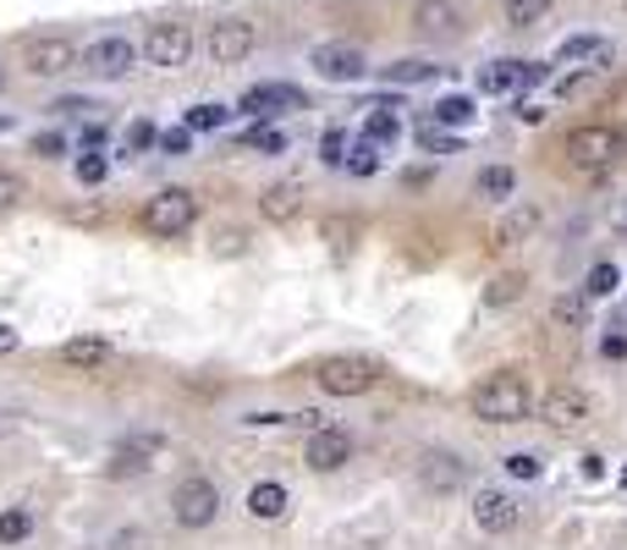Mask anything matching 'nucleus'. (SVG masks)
Here are the masks:
<instances>
[{"instance_id": "a19ab883", "label": "nucleus", "mask_w": 627, "mask_h": 550, "mask_svg": "<svg viewBox=\"0 0 627 550\" xmlns=\"http://www.w3.org/2000/svg\"><path fill=\"white\" fill-rule=\"evenodd\" d=\"M584 292H589V297H611V292H617V265H595L589 281H584Z\"/></svg>"}, {"instance_id": "49530a36", "label": "nucleus", "mask_w": 627, "mask_h": 550, "mask_svg": "<svg viewBox=\"0 0 627 550\" xmlns=\"http://www.w3.org/2000/svg\"><path fill=\"white\" fill-rule=\"evenodd\" d=\"M100 143H105V128H100V122H89V128H83V149H100Z\"/></svg>"}, {"instance_id": "412c9836", "label": "nucleus", "mask_w": 627, "mask_h": 550, "mask_svg": "<svg viewBox=\"0 0 627 550\" xmlns=\"http://www.w3.org/2000/svg\"><path fill=\"white\" fill-rule=\"evenodd\" d=\"M539 232V204H506V215L490 226V248H523L528 237Z\"/></svg>"}, {"instance_id": "7c9ffc66", "label": "nucleus", "mask_w": 627, "mask_h": 550, "mask_svg": "<svg viewBox=\"0 0 627 550\" xmlns=\"http://www.w3.org/2000/svg\"><path fill=\"white\" fill-rule=\"evenodd\" d=\"M243 149H248V154H287V133H281V128H248V133H243Z\"/></svg>"}, {"instance_id": "de8ad7c7", "label": "nucleus", "mask_w": 627, "mask_h": 550, "mask_svg": "<svg viewBox=\"0 0 627 550\" xmlns=\"http://www.w3.org/2000/svg\"><path fill=\"white\" fill-rule=\"evenodd\" d=\"M584 479H606V457H584Z\"/></svg>"}, {"instance_id": "a878e982", "label": "nucleus", "mask_w": 627, "mask_h": 550, "mask_svg": "<svg viewBox=\"0 0 627 550\" xmlns=\"http://www.w3.org/2000/svg\"><path fill=\"white\" fill-rule=\"evenodd\" d=\"M473 116H479L473 94H441V100H435V111H430V122H435V128H469Z\"/></svg>"}, {"instance_id": "39448f33", "label": "nucleus", "mask_w": 627, "mask_h": 550, "mask_svg": "<svg viewBox=\"0 0 627 550\" xmlns=\"http://www.w3.org/2000/svg\"><path fill=\"white\" fill-rule=\"evenodd\" d=\"M171 518L182 529H209L220 518V485L209 473H182L171 490Z\"/></svg>"}, {"instance_id": "3c124183", "label": "nucleus", "mask_w": 627, "mask_h": 550, "mask_svg": "<svg viewBox=\"0 0 627 550\" xmlns=\"http://www.w3.org/2000/svg\"><path fill=\"white\" fill-rule=\"evenodd\" d=\"M0 133H11V122H6V116H0Z\"/></svg>"}, {"instance_id": "2eb2a0df", "label": "nucleus", "mask_w": 627, "mask_h": 550, "mask_svg": "<svg viewBox=\"0 0 627 550\" xmlns=\"http://www.w3.org/2000/svg\"><path fill=\"white\" fill-rule=\"evenodd\" d=\"M517 523H523V507H517L506 490H479V496H473V529H479V534L506 540Z\"/></svg>"}, {"instance_id": "c9c22d12", "label": "nucleus", "mask_w": 627, "mask_h": 550, "mask_svg": "<svg viewBox=\"0 0 627 550\" xmlns=\"http://www.w3.org/2000/svg\"><path fill=\"white\" fill-rule=\"evenodd\" d=\"M22 198H28V182H22L17 171H6V165H0V215H6V210H17Z\"/></svg>"}, {"instance_id": "ea45409f", "label": "nucleus", "mask_w": 627, "mask_h": 550, "mask_svg": "<svg viewBox=\"0 0 627 550\" xmlns=\"http://www.w3.org/2000/svg\"><path fill=\"white\" fill-rule=\"evenodd\" d=\"M319 160H325V165H341V160H347V133H341V128H325V138H319Z\"/></svg>"}, {"instance_id": "bb28decb", "label": "nucleus", "mask_w": 627, "mask_h": 550, "mask_svg": "<svg viewBox=\"0 0 627 550\" xmlns=\"http://www.w3.org/2000/svg\"><path fill=\"white\" fill-rule=\"evenodd\" d=\"M589 303H595V297H589L584 286H578V292H562V297L551 303V319H556V325H573V330H578V325L589 319Z\"/></svg>"}, {"instance_id": "4c0bfd02", "label": "nucleus", "mask_w": 627, "mask_h": 550, "mask_svg": "<svg viewBox=\"0 0 627 550\" xmlns=\"http://www.w3.org/2000/svg\"><path fill=\"white\" fill-rule=\"evenodd\" d=\"M595 78H600V72L578 67L573 78H562V83H556V100H578V94H589V89H595Z\"/></svg>"}, {"instance_id": "9b49d317", "label": "nucleus", "mask_w": 627, "mask_h": 550, "mask_svg": "<svg viewBox=\"0 0 627 550\" xmlns=\"http://www.w3.org/2000/svg\"><path fill=\"white\" fill-rule=\"evenodd\" d=\"M22 67H28L33 78H61V72L78 67V44H72L66 33H33V39L22 44Z\"/></svg>"}, {"instance_id": "6ab92c4d", "label": "nucleus", "mask_w": 627, "mask_h": 550, "mask_svg": "<svg viewBox=\"0 0 627 550\" xmlns=\"http://www.w3.org/2000/svg\"><path fill=\"white\" fill-rule=\"evenodd\" d=\"M419 485H424L430 496H452V490L469 485V462L452 457V451H424V457H419Z\"/></svg>"}, {"instance_id": "58836bf2", "label": "nucleus", "mask_w": 627, "mask_h": 550, "mask_svg": "<svg viewBox=\"0 0 627 550\" xmlns=\"http://www.w3.org/2000/svg\"><path fill=\"white\" fill-rule=\"evenodd\" d=\"M105 176H111V160H105V154H83V160H78V182H83V187H100Z\"/></svg>"}, {"instance_id": "6e6552de", "label": "nucleus", "mask_w": 627, "mask_h": 550, "mask_svg": "<svg viewBox=\"0 0 627 550\" xmlns=\"http://www.w3.org/2000/svg\"><path fill=\"white\" fill-rule=\"evenodd\" d=\"M204 50H209V61H220V67H243V61L259 50V22H254V17H220V22H209Z\"/></svg>"}, {"instance_id": "e433bc0d", "label": "nucleus", "mask_w": 627, "mask_h": 550, "mask_svg": "<svg viewBox=\"0 0 627 550\" xmlns=\"http://www.w3.org/2000/svg\"><path fill=\"white\" fill-rule=\"evenodd\" d=\"M155 143H160V128L150 122V116H138V122L127 128V149H133V154H150Z\"/></svg>"}, {"instance_id": "79ce46f5", "label": "nucleus", "mask_w": 627, "mask_h": 550, "mask_svg": "<svg viewBox=\"0 0 627 550\" xmlns=\"http://www.w3.org/2000/svg\"><path fill=\"white\" fill-rule=\"evenodd\" d=\"M506 473H512V479H539V457H534V451H512V457H506Z\"/></svg>"}, {"instance_id": "f704fd0d", "label": "nucleus", "mask_w": 627, "mask_h": 550, "mask_svg": "<svg viewBox=\"0 0 627 550\" xmlns=\"http://www.w3.org/2000/svg\"><path fill=\"white\" fill-rule=\"evenodd\" d=\"M363 138H369L374 149H391V138H397V116H391V111H374V116L363 122Z\"/></svg>"}, {"instance_id": "f8f14e48", "label": "nucleus", "mask_w": 627, "mask_h": 550, "mask_svg": "<svg viewBox=\"0 0 627 550\" xmlns=\"http://www.w3.org/2000/svg\"><path fill=\"white\" fill-rule=\"evenodd\" d=\"M309 67L325 83H363L369 78V55L358 44H314Z\"/></svg>"}, {"instance_id": "864d4df0", "label": "nucleus", "mask_w": 627, "mask_h": 550, "mask_svg": "<svg viewBox=\"0 0 627 550\" xmlns=\"http://www.w3.org/2000/svg\"><path fill=\"white\" fill-rule=\"evenodd\" d=\"M623 485H627V468H623Z\"/></svg>"}, {"instance_id": "603ef678", "label": "nucleus", "mask_w": 627, "mask_h": 550, "mask_svg": "<svg viewBox=\"0 0 627 550\" xmlns=\"http://www.w3.org/2000/svg\"><path fill=\"white\" fill-rule=\"evenodd\" d=\"M0 94H6V67H0Z\"/></svg>"}, {"instance_id": "aec40b11", "label": "nucleus", "mask_w": 627, "mask_h": 550, "mask_svg": "<svg viewBox=\"0 0 627 550\" xmlns=\"http://www.w3.org/2000/svg\"><path fill=\"white\" fill-rule=\"evenodd\" d=\"M304 204H309V187H304V182H270V187L259 193V215H265L270 226H292V221L304 215Z\"/></svg>"}, {"instance_id": "09e8293b", "label": "nucleus", "mask_w": 627, "mask_h": 550, "mask_svg": "<svg viewBox=\"0 0 627 550\" xmlns=\"http://www.w3.org/2000/svg\"><path fill=\"white\" fill-rule=\"evenodd\" d=\"M17 342H22V336H17L11 325H0V358H6V353H17Z\"/></svg>"}, {"instance_id": "4be33fe9", "label": "nucleus", "mask_w": 627, "mask_h": 550, "mask_svg": "<svg viewBox=\"0 0 627 550\" xmlns=\"http://www.w3.org/2000/svg\"><path fill=\"white\" fill-rule=\"evenodd\" d=\"M111 358H116V353H111L105 336H72V342H61V364L78 369V375H100Z\"/></svg>"}, {"instance_id": "473e14b6", "label": "nucleus", "mask_w": 627, "mask_h": 550, "mask_svg": "<svg viewBox=\"0 0 627 550\" xmlns=\"http://www.w3.org/2000/svg\"><path fill=\"white\" fill-rule=\"evenodd\" d=\"M380 154H386V149H374V143L363 138V143L341 160V171H352V176H374V171H380Z\"/></svg>"}, {"instance_id": "72a5a7b5", "label": "nucleus", "mask_w": 627, "mask_h": 550, "mask_svg": "<svg viewBox=\"0 0 627 550\" xmlns=\"http://www.w3.org/2000/svg\"><path fill=\"white\" fill-rule=\"evenodd\" d=\"M441 67H430V61H397V67H386V78L391 83H430Z\"/></svg>"}, {"instance_id": "cd10ccee", "label": "nucleus", "mask_w": 627, "mask_h": 550, "mask_svg": "<svg viewBox=\"0 0 627 550\" xmlns=\"http://www.w3.org/2000/svg\"><path fill=\"white\" fill-rule=\"evenodd\" d=\"M551 6H556V0H501V11H506L512 28H534V22H545Z\"/></svg>"}, {"instance_id": "c03bdc74", "label": "nucleus", "mask_w": 627, "mask_h": 550, "mask_svg": "<svg viewBox=\"0 0 627 550\" xmlns=\"http://www.w3.org/2000/svg\"><path fill=\"white\" fill-rule=\"evenodd\" d=\"M160 149H165V154H187V149H193V133H187V128H176V133H160Z\"/></svg>"}, {"instance_id": "7ed1b4c3", "label": "nucleus", "mask_w": 627, "mask_h": 550, "mask_svg": "<svg viewBox=\"0 0 627 550\" xmlns=\"http://www.w3.org/2000/svg\"><path fill=\"white\" fill-rule=\"evenodd\" d=\"M314 386H319L325 397L352 403V397H369V391L380 386V364H374V358H358V353H336V358H325V364L314 369Z\"/></svg>"}, {"instance_id": "c85d7f7f", "label": "nucleus", "mask_w": 627, "mask_h": 550, "mask_svg": "<svg viewBox=\"0 0 627 550\" xmlns=\"http://www.w3.org/2000/svg\"><path fill=\"white\" fill-rule=\"evenodd\" d=\"M33 534V512L28 507H6L0 512V546H22Z\"/></svg>"}, {"instance_id": "1a4fd4ad", "label": "nucleus", "mask_w": 627, "mask_h": 550, "mask_svg": "<svg viewBox=\"0 0 627 550\" xmlns=\"http://www.w3.org/2000/svg\"><path fill=\"white\" fill-rule=\"evenodd\" d=\"M133 61H138V44H133L127 33H105V39H94L89 50H78V67H83L89 78H100V83H122V78L133 72Z\"/></svg>"}, {"instance_id": "4468645a", "label": "nucleus", "mask_w": 627, "mask_h": 550, "mask_svg": "<svg viewBox=\"0 0 627 550\" xmlns=\"http://www.w3.org/2000/svg\"><path fill=\"white\" fill-rule=\"evenodd\" d=\"M545 78H551L545 61H490V67L479 72V89H484V94H523V89H534V83H545Z\"/></svg>"}, {"instance_id": "f3484780", "label": "nucleus", "mask_w": 627, "mask_h": 550, "mask_svg": "<svg viewBox=\"0 0 627 550\" xmlns=\"http://www.w3.org/2000/svg\"><path fill=\"white\" fill-rule=\"evenodd\" d=\"M611 61H617V44H611L606 33H573V39H562V50H556V67L611 72Z\"/></svg>"}, {"instance_id": "f03ea898", "label": "nucleus", "mask_w": 627, "mask_h": 550, "mask_svg": "<svg viewBox=\"0 0 627 550\" xmlns=\"http://www.w3.org/2000/svg\"><path fill=\"white\" fill-rule=\"evenodd\" d=\"M562 154H567L573 171H584V176H606V171H617V165L627 160V133L623 128H611V122H584V128L567 133Z\"/></svg>"}, {"instance_id": "c756f323", "label": "nucleus", "mask_w": 627, "mask_h": 550, "mask_svg": "<svg viewBox=\"0 0 627 550\" xmlns=\"http://www.w3.org/2000/svg\"><path fill=\"white\" fill-rule=\"evenodd\" d=\"M419 143L430 154H463V138L452 133V128H435V122H419Z\"/></svg>"}, {"instance_id": "5701e85b", "label": "nucleus", "mask_w": 627, "mask_h": 550, "mask_svg": "<svg viewBox=\"0 0 627 550\" xmlns=\"http://www.w3.org/2000/svg\"><path fill=\"white\" fill-rule=\"evenodd\" d=\"M248 512H254L259 523H276V518H287V512H292V496H287V485H276V479H259V485L248 490Z\"/></svg>"}, {"instance_id": "dca6fc26", "label": "nucleus", "mask_w": 627, "mask_h": 550, "mask_svg": "<svg viewBox=\"0 0 627 550\" xmlns=\"http://www.w3.org/2000/svg\"><path fill=\"white\" fill-rule=\"evenodd\" d=\"M237 111H248V116H276V111H309V94H304L298 83H254V89H243Z\"/></svg>"}, {"instance_id": "423d86ee", "label": "nucleus", "mask_w": 627, "mask_h": 550, "mask_svg": "<svg viewBox=\"0 0 627 550\" xmlns=\"http://www.w3.org/2000/svg\"><path fill=\"white\" fill-rule=\"evenodd\" d=\"M193 50H198V33L182 17H160V22H150V33H144V61L160 67V72H182L193 61Z\"/></svg>"}, {"instance_id": "a18cd8bd", "label": "nucleus", "mask_w": 627, "mask_h": 550, "mask_svg": "<svg viewBox=\"0 0 627 550\" xmlns=\"http://www.w3.org/2000/svg\"><path fill=\"white\" fill-rule=\"evenodd\" d=\"M50 111H61V116H72V111H94V105H89V100H78V94H66V100H55Z\"/></svg>"}, {"instance_id": "f257e3e1", "label": "nucleus", "mask_w": 627, "mask_h": 550, "mask_svg": "<svg viewBox=\"0 0 627 550\" xmlns=\"http://www.w3.org/2000/svg\"><path fill=\"white\" fill-rule=\"evenodd\" d=\"M469 412L479 424H523L534 412V391L523 369H490L469 397Z\"/></svg>"}, {"instance_id": "0eeeda50", "label": "nucleus", "mask_w": 627, "mask_h": 550, "mask_svg": "<svg viewBox=\"0 0 627 550\" xmlns=\"http://www.w3.org/2000/svg\"><path fill=\"white\" fill-rule=\"evenodd\" d=\"M165 451V435L160 429H127L111 440V457H105V473L111 479H138L155 468V457Z\"/></svg>"}, {"instance_id": "a211bd4d", "label": "nucleus", "mask_w": 627, "mask_h": 550, "mask_svg": "<svg viewBox=\"0 0 627 550\" xmlns=\"http://www.w3.org/2000/svg\"><path fill=\"white\" fill-rule=\"evenodd\" d=\"M304 462H309L314 473H336V468H347V462H352V435L319 424V429L309 435V446H304Z\"/></svg>"}, {"instance_id": "9d476101", "label": "nucleus", "mask_w": 627, "mask_h": 550, "mask_svg": "<svg viewBox=\"0 0 627 550\" xmlns=\"http://www.w3.org/2000/svg\"><path fill=\"white\" fill-rule=\"evenodd\" d=\"M413 33L430 44H452L469 33V11L458 0H413Z\"/></svg>"}, {"instance_id": "8fccbe9b", "label": "nucleus", "mask_w": 627, "mask_h": 550, "mask_svg": "<svg viewBox=\"0 0 627 550\" xmlns=\"http://www.w3.org/2000/svg\"><path fill=\"white\" fill-rule=\"evenodd\" d=\"M606 358H627V342H623V336H606Z\"/></svg>"}, {"instance_id": "20e7f679", "label": "nucleus", "mask_w": 627, "mask_h": 550, "mask_svg": "<svg viewBox=\"0 0 627 550\" xmlns=\"http://www.w3.org/2000/svg\"><path fill=\"white\" fill-rule=\"evenodd\" d=\"M198 226V193L193 187H160L155 198L144 204V232L171 243V237H187Z\"/></svg>"}, {"instance_id": "37998d69", "label": "nucleus", "mask_w": 627, "mask_h": 550, "mask_svg": "<svg viewBox=\"0 0 627 550\" xmlns=\"http://www.w3.org/2000/svg\"><path fill=\"white\" fill-rule=\"evenodd\" d=\"M33 154H39V160H61V154H66V133H39L33 138Z\"/></svg>"}, {"instance_id": "ddd939ff", "label": "nucleus", "mask_w": 627, "mask_h": 550, "mask_svg": "<svg viewBox=\"0 0 627 550\" xmlns=\"http://www.w3.org/2000/svg\"><path fill=\"white\" fill-rule=\"evenodd\" d=\"M539 424H545L551 435H578V429L589 424V397H584L578 386H556V391L539 403Z\"/></svg>"}, {"instance_id": "2f4dec72", "label": "nucleus", "mask_w": 627, "mask_h": 550, "mask_svg": "<svg viewBox=\"0 0 627 550\" xmlns=\"http://www.w3.org/2000/svg\"><path fill=\"white\" fill-rule=\"evenodd\" d=\"M226 122H232L226 105H193V111H187V133H220Z\"/></svg>"}, {"instance_id": "393cba45", "label": "nucleus", "mask_w": 627, "mask_h": 550, "mask_svg": "<svg viewBox=\"0 0 627 550\" xmlns=\"http://www.w3.org/2000/svg\"><path fill=\"white\" fill-rule=\"evenodd\" d=\"M523 292H528V275L523 271L490 275L484 281V308H512V303H523Z\"/></svg>"}, {"instance_id": "b1692460", "label": "nucleus", "mask_w": 627, "mask_h": 550, "mask_svg": "<svg viewBox=\"0 0 627 550\" xmlns=\"http://www.w3.org/2000/svg\"><path fill=\"white\" fill-rule=\"evenodd\" d=\"M473 193L490 198V204H512V193H517V171H512V165H484L479 182H473Z\"/></svg>"}]
</instances>
